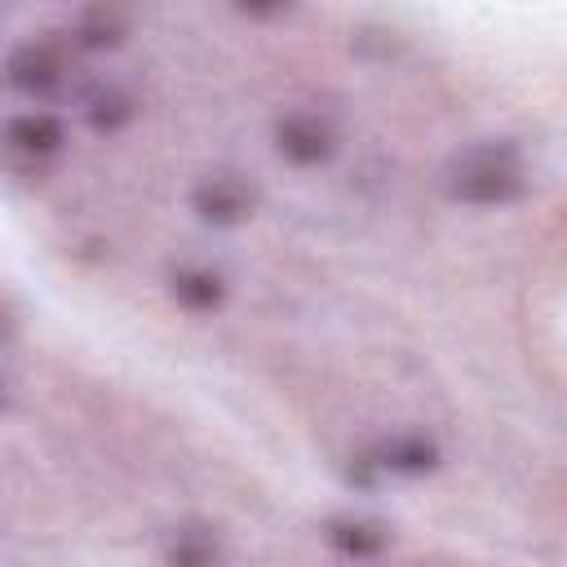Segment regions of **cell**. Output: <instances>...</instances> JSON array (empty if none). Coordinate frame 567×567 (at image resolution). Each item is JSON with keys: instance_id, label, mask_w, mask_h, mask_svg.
<instances>
[{"instance_id": "obj_14", "label": "cell", "mask_w": 567, "mask_h": 567, "mask_svg": "<svg viewBox=\"0 0 567 567\" xmlns=\"http://www.w3.org/2000/svg\"><path fill=\"white\" fill-rule=\"evenodd\" d=\"M0 80H4V71H0Z\"/></svg>"}, {"instance_id": "obj_9", "label": "cell", "mask_w": 567, "mask_h": 567, "mask_svg": "<svg viewBox=\"0 0 567 567\" xmlns=\"http://www.w3.org/2000/svg\"><path fill=\"white\" fill-rule=\"evenodd\" d=\"M164 567H221L226 563V540L213 523H177L159 540Z\"/></svg>"}, {"instance_id": "obj_1", "label": "cell", "mask_w": 567, "mask_h": 567, "mask_svg": "<svg viewBox=\"0 0 567 567\" xmlns=\"http://www.w3.org/2000/svg\"><path fill=\"white\" fill-rule=\"evenodd\" d=\"M443 186L456 204L496 208V204H509V199L523 195L527 168H523V155L509 142H483V146H465L447 159Z\"/></svg>"}, {"instance_id": "obj_2", "label": "cell", "mask_w": 567, "mask_h": 567, "mask_svg": "<svg viewBox=\"0 0 567 567\" xmlns=\"http://www.w3.org/2000/svg\"><path fill=\"white\" fill-rule=\"evenodd\" d=\"M4 84L22 97H31L35 106L62 97L75 80V49L66 44V35H31L22 40L9 58H4Z\"/></svg>"}, {"instance_id": "obj_4", "label": "cell", "mask_w": 567, "mask_h": 567, "mask_svg": "<svg viewBox=\"0 0 567 567\" xmlns=\"http://www.w3.org/2000/svg\"><path fill=\"white\" fill-rule=\"evenodd\" d=\"M0 146H4V159L22 173H40L49 159L62 155L66 146V120L49 106H31V111H18L4 120V133H0Z\"/></svg>"}, {"instance_id": "obj_5", "label": "cell", "mask_w": 567, "mask_h": 567, "mask_svg": "<svg viewBox=\"0 0 567 567\" xmlns=\"http://www.w3.org/2000/svg\"><path fill=\"white\" fill-rule=\"evenodd\" d=\"M190 213H195L204 226H217V230L244 226V221L257 213V186H252L244 173H235V168L204 173V177L190 186Z\"/></svg>"}, {"instance_id": "obj_12", "label": "cell", "mask_w": 567, "mask_h": 567, "mask_svg": "<svg viewBox=\"0 0 567 567\" xmlns=\"http://www.w3.org/2000/svg\"><path fill=\"white\" fill-rule=\"evenodd\" d=\"M18 332V315H13V306L0 297V341H9Z\"/></svg>"}, {"instance_id": "obj_6", "label": "cell", "mask_w": 567, "mask_h": 567, "mask_svg": "<svg viewBox=\"0 0 567 567\" xmlns=\"http://www.w3.org/2000/svg\"><path fill=\"white\" fill-rule=\"evenodd\" d=\"M363 456H368V465L377 470V478H381V474H394V478H425V474L439 470L443 447H439V439L425 434V430H399V434L377 439Z\"/></svg>"}, {"instance_id": "obj_8", "label": "cell", "mask_w": 567, "mask_h": 567, "mask_svg": "<svg viewBox=\"0 0 567 567\" xmlns=\"http://www.w3.org/2000/svg\"><path fill=\"white\" fill-rule=\"evenodd\" d=\"M164 284H168V297L186 315H213V310H221V301L230 292L226 275L217 266H208V261H177V266H168Z\"/></svg>"}, {"instance_id": "obj_11", "label": "cell", "mask_w": 567, "mask_h": 567, "mask_svg": "<svg viewBox=\"0 0 567 567\" xmlns=\"http://www.w3.org/2000/svg\"><path fill=\"white\" fill-rule=\"evenodd\" d=\"M80 115H84V124H89L93 133L111 137V133H124V128L133 124V115H137V97H133L124 84H115V80H97V84L84 89V97H80Z\"/></svg>"}, {"instance_id": "obj_10", "label": "cell", "mask_w": 567, "mask_h": 567, "mask_svg": "<svg viewBox=\"0 0 567 567\" xmlns=\"http://www.w3.org/2000/svg\"><path fill=\"white\" fill-rule=\"evenodd\" d=\"M323 540L328 549H337L341 558H354V563H368L377 554H385L390 545V527L372 514H332L323 518Z\"/></svg>"}, {"instance_id": "obj_13", "label": "cell", "mask_w": 567, "mask_h": 567, "mask_svg": "<svg viewBox=\"0 0 567 567\" xmlns=\"http://www.w3.org/2000/svg\"><path fill=\"white\" fill-rule=\"evenodd\" d=\"M239 13H244V18H284L288 4H270V9H261V4H244Z\"/></svg>"}, {"instance_id": "obj_3", "label": "cell", "mask_w": 567, "mask_h": 567, "mask_svg": "<svg viewBox=\"0 0 567 567\" xmlns=\"http://www.w3.org/2000/svg\"><path fill=\"white\" fill-rule=\"evenodd\" d=\"M270 142H275L279 159H288L292 168H319V164H328V159L337 155L341 133H337V124H332L323 111L288 106V111L275 115Z\"/></svg>"}, {"instance_id": "obj_7", "label": "cell", "mask_w": 567, "mask_h": 567, "mask_svg": "<svg viewBox=\"0 0 567 567\" xmlns=\"http://www.w3.org/2000/svg\"><path fill=\"white\" fill-rule=\"evenodd\" d=\"M133 31V13L120 4H84L75 9L71 27H66V44L75 53H111L128 40Z\"/></svg>"}]
</instances>
